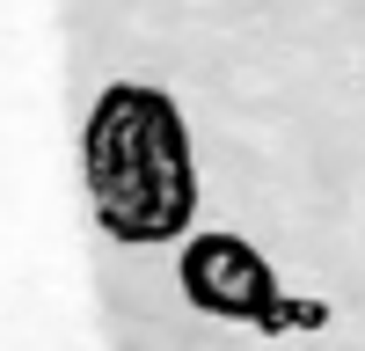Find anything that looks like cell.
Here are the masks:
<instances>
[{
  "instance_id": "6da1fadb",
  "label": "cell",
  "mask_w": 365,
  "mask_h": 351,
  "mask_svg": "<svg viewBox=\"0 0 365 351\" xmlns=\"http://www.w3.org/2000/svg\"><path fill=\"white\" fill-rule=\"evenodd\" d=\"M81 176H88L96 227L110 242H132V249L190 242L197 154L168 88H146V81L103 88L81 125Z\"/></svg>"
},
{
  "instance_id": "7a4b0ae2",
  "label": "cell",
  "mask_w": 365,
  "mask_h": 351,
  "mask_svg": "<svg viewBox=\"0 0 365 351\" xmlns=\"http://www.w3.org/2000/svg\"><path fill=\"white\" fill-rule=\"evenodd\" d=\"M175 278H182V300L220 322H256L263 330L285 307V285L249 234H190L175 256Z\"/></svg>"
}]
</instances>
